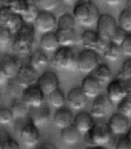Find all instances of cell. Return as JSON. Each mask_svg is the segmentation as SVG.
<instances>
[{"instance_id": "1", "label": "cell", "mask_w": 131, "mask_h": 149, "mask_svg": "<svg viewBox=\"0 0 131 149\" xmlns=\"http://www.w3.org/2000/svg\"><path fill=\"white\" fill-rule=\"evenodd\" d=\"M73 15L76 23L83 27L90 28L97 25L100 13L94 2L90 0H83L75 4Z\"/></svg>"}, {"instance_id": "2", "label": "cell", "mask_w": 131, "mask_h": 149, "mask_svg": "<svg viewBox=\"0 0 131 149\" xmlns=\"http://www.w3.org/2000/svg\"><path fill=\"white\" fill-rule=\"evenodd\" d=\"M12 49L20 55H26L32 51L35 41V29L31 23H24L15 33Z\"/></svg>"}, {"instance_id": "3", "label": "cell", "mask_w": 131, "mask_h": 149, "mask_svg": "<svg viewBox=\"0 0 131 149\" xmlns=\"http://www.w3.org/2000/svg\"><path fill=\"white\" fill-rule=\"evenodd\" d=\"M112 134L108 123L95 122L91 130L85 134L84 141L90 146H104L110 141Z\"/></svg>"}, {"instance_id": "4", "label": "cell", "mask_w": 131, "mask_h": 149, "mask_svg": "<svg viewBox=\"0 0 131 149\" xmlns=\"http://www.w3.org/2000/svg\"><path fill=\"white\" fill-rule=\"evenodd\" d=\"M52 62L59 69L66 71L77 69V55L74 54L71 47H60L54 52Z\"/></svg>"}, {"instance_id": "5", "label": "cell", "mask_w": 131, "mask_h": 149, "mask_svg": "<svg viewBox=\"0 0 131 149\" xmlns=\"http://www.w3.org/2000/svg\"><path fill=\"white\" fill-rule=\"evenodd\" d=\"M99 65V54L95 51L84 49L77 55V70L83 74H90Z\"/></svg>"}, {"instance_id": "6", "label": "cell", "mask_w": 131, "mask_h": 149, "mask_svg": "<svg viewBox=\"0 0 131 149\" xmlns=\"http://www.w3.org/2000/svg\"><path fill=\"white\" fill-rule=\"evenodd\" d=\"M129 93L127 80L119 78L111 80L106 88V95L113 104L121 102Z\"/></svg>"}, {"instance_id": "7", "label": "cell", "mask_w": 131, "mask_h": 149, "mask_svg": "<svg viewBox=\"0 0 131 149\" xmlns=\"http://www.w3.org/2000/svg\"><path fill=\"white\" fill-rule=\"evenodd\" d=\"M81 44L85 49H89L103 54L110 42H106L99 37L96 30H86L82 33L80 37Z\"/></svg>"}, {"instance_id": "8", "label": "cell", "mask_w": 131, "mask_h": 149, "mask_svg": "<svg viewBox=\"0 0 131 149\" xmlns=\"http://www.w3.org/2000/svg\"><path fill=\"white\" fill-rule=\"evenodd\" d=\"M96 26L99 37L106 42H110L111 37L118 26L115 18L109 14H100Z\"/></svg>"}, {"instance_id": "9", "label": "cell", "mask_w": 131, "mask_h": 149, "mask_svg": "<svg viewBox=\"0 0 131 149\" xmlns=\"http://www.w3.org/2000/svg\"><path fill=\"white\" fill-rule=\"evenodd\" d=\"M36 27L43 34L53 32L57 28V19L52 12L40 10L35 21Z\"/></svg>"}, {"instance_id": "10", "label": "cell", "mask_w": 131, "mask_h": 149, "mask_svg": "<svg viewBox=\"0 0 131 149\" xmlns=\"http://www.w3.org/2000/svg\"><path fill=\"white\" fill-rule=\"evenodd\" d=\"M45 94L41 90L37 84L31 86L28 88H24L22 95V100L25 102V104L30 108L38 107L44 104Z\"/></svg>"}, {"instance_id": "11", "label": "cell", "mask_w": 131, "mask_h": 149, "mask_svg": "<svg viewBox=\"0 0 131 149\" xmlns=\"http://www.w3.org/2000/svg\"><path fill=\"white\" fill-rule=\"evenodd\" d=\"M21 141L26 147L32 148L36 146L40 141L39 127L32 122L25 123L20 130Z\"/></svg>"}, {"instance_id": "12", "label": "cell", "mask_w": 131, "mask_h": 149, "mask_svg": "<svg viewBox=\"0 0 131 149\" xmlns=\"http://www.w3.org/2000/svg\"><path fill=\"white\" fill-rule=\"evenodd\" d=\"M39 77L36 70L29 65H21L16 79L23 88H25L37 84Z\"/></svg>"}, {"instance_id": "13", "label": "cell", "mask_w": 131, "mask_h": 149, "mask_svg": "<svg viewBox=\"0 0 131 149\" xmlns=\"http://www.w3.org/2000/svg\"><path fill=\"white\" fill-rule=\"evenodd\" d=\"M113 104L107 95H99L93 99L90 113L94 118L104 117L110 112Z\"/></svg>"}, {"instance_id": "14", "label": "cell", "mask_w": 131, "mask_h": 149, "mask_svg": "<svg viewBox=\"0 0 131 149\" xmlns=\"http://www.w3.org/2000/svg\"><path fill=\"white\" fill-rule=\"evenodd\" d=\"M37 85L46 95L59 88V79L55 72L47 71L39 77Z\"/></svg>"}, {"instance_id": "15", "label": "cell", "mask_w": 131, "mask_h": 149, "mask_svg": "<svg viewBox=\"0 0 131 149\" xmlns=\"http://www.w3.org/2000/svg\"><path fill=\"white\" fill-rule=\"evenodd\" d=\"M87 99L81 86H76L69 91L67 96V102L70 108L79 110L86 106Z\"/></svg>"}, {"instance_id": "16", "label": "cell", "mask_w": 131, "mask_h": 149, "mask_svg": "<svg viewBox=\"0 0 131 149\" xmlns=\"http://www.w3.org/2000/svg\"><path fill=\"white\" fill-rule=\"evenodd\" d=\"M108 125L113 134L121 136L129 130V119L117 112L111 116Z\"/></svg>"}, {"instance_id": "17", "label": "cell", "mask_w": 131, "mask_h": 149, "mask_svg": "<svg viewBox=\"0 0 131 149\" xmlns=\"http://www.w3.org/2000/svg\"><path fill=\"white\" fill-rule=\"evenodd\" d=\"M30 122L37 126L38 127L44 125L50 117V109L46 105L43 104L40 107H32L29 112Z\"/></svg>"}, {"instance_id": "18", "label": "cell", "mask_w": 131, "mask_h": 149, "mask_svg": "<svg viewBox=\"0 0 131 149\" xmlns=\"http://www.w3.org/2000/svg\"><path fill=\"white\" fill-rule=\"evenodd\" d=\"M102 86L103 84L100 83L95 77L89 75L83 79L81 88L87 98L95 99L101 95Z\"/></svg>"}, {"instance_id": "19", "label": "cell", "mask_w": 131, "mask_h": 149, "mask_svg": "<svg viewBox=\"0 0 131 149\" xmlns=\"http://www.w3.org/2000/svg\"><path fill=\"white\" fill-rule=\"evenodd\" d=\"M93 118L94 117L90 113L80 112L74 116L73 125L80 132L81 134L85 135L94 125L95 121Z\"/></svg>"}, {"instance_id": "20", "label": "cell", "mask_w": 131, "mask_h": 149, "mask_svg": "<svg viewBox=\"0 0 131 149\" xmlns=\"http://www.w3.org/2000/svg\"><path fill=\"white\" fill-rule=\"evenodd\" d=\"M0 67L4 71L8 79H12L16 78L21 65L16 58L11 55H5L0 61Z\"/></svg>"}, {"instance_id": "21", "label": "cell", "mask_w": 131, "mask_h": 149, "mask_svg": "<svg viewBox=\"0 0 131 149\" xmlns=\"http://www.w3.org/2000/svg\"><path fill=\"white\" fill-rule=\"evenodd\" d=\"M73 113L69 108L62 107L58 109L53 116V123L56 127L61 130L73 124Z\"/></svg>"}, {"instance_id": "22", "label": "cell", "mask_w": 131, "mask_h": 149, "mask_svg": "<svg viewBox=\"0 0 131 149\" xmlns=\"http://www.w3.org/2000/svg\"><path fill=\"white\" fill-rule=\"evenodd\" d=\"M60 47H71L77 40L76 29H56V31Z\"/></svg>"}, {"instance_id": "23", "label": "cell", "mask_w": 131, "mask_h": 149, "mask_svg": "<svg viewBox=\"0 0 131 149\" xmlns=\"http://www.w3.org/2000/svg\"><path fill=\"white\" fill-rule=\"evenodd\" d=\"M81 135L82 134L80 132L76 129L73 124L62 129L60 132V137L62 142L69 146L77 144L80 140Z\"/></svg>"}, {"instance_id": "24", "label": "cell", "mask_w": 131, "mask_h": 149, "mask_svg": "<svg viewBox=\"0 0 131 149\" xmlns=\"http://www.w3.org/2000/svg\"><path fill=\"white\" fill-rule=\"evenodd\" d=\"M40 46L44 51L55 52L60 48V43L56 32L43 33L40 39Z\"/></svg>"}, {"instance_id": "25", "label": "cell", "mask_w": 131, "mask_h": 149, "mask_svg": "<svg viewBox=\"0 0 131 149\" xmlns=\"http://www.w3.org/2000/svg\"><path fill=\"white\" fill-rule=\"evenodd\" d=\"M29 63L30 66H32L38 72L47 66L49 63V58L43 51L37 50L30 55Z\"/></svg>"}, {"instance_id": "26", "label": "cell", "mask_w": 131, "mask_h": 149, "mask_svg": "<svg viewBox=\"0 0 131 149\" xmlns=\"http://www.w3.org/2000/svg\"><path fill=\"white\" fill-rule=\"evenodd\" d=\"M10 109L12 112L15 119L23 118L29 114L30 107L25 104L22 98H15L12 102Z\"/></svg>"}, {"instance_id": "27", "label": "cell", "mask_w": 131, "mask_h": 149, "mask_svg": "<svg viewBox=\"0 0 131 149\" xmlns=\"http://www.w3.org/2000/svg\"><path fill=\"white\" fill-rule=\"evenodd\" d=\"M92 75L103 85L109 83L112 79L111 69L106 64H99L93 72Z\"/></svg>"}, {"instance_id": "28", "label": "cell", "mask_w": 131, "mask_h": 149, "mask_svg": "<svg viewBox=\"0 0 131 149\" xmlns=\"http://www.w3.org/2000/svg\"><path fill=\"white\" fill-rule=\"evenodd\" d=\"M47 100L49 106L58 109L63 107L67 101V97L63 92L59 88L47 95Z\"/></svg>"}, {"instance_id": "29", "label": "cell", "mask_w": 131, "mask_h": 149, "mask_svg": "<svg viewBox=\"0 0 131 149\" xmlns=\"http://www.w3.org/2000/svg\"><path fill=\"white\" fill-rule=\"evenodd\" d=\"M121 53L122 51L120 46L113 44L112 42H110L108 45L106 46V49L103 52V55L106 60L110 61H116L120 58Z\"/></svg>"}, {"instance_id": "30", "label": "cell", "mask_w": 131, "mask_h": 149, "mask_svg": "<svg viewBox=\"0 0 131 149\" xmlns=\"http://www.w3.org/2000/svg\"><path fill=\"white\" fill-rule=\"evenodd\" d=\"M25 23L23 20V17L20 14L14 13L4 23L3 25L5 26L8 27L9 30H11L12 33H16L19 29H20L23 25Z\"/></svg>"}, {"instance_id": "31", "label": "cell", "mask_w": 131, "mask_h": 149, "mask_svg": "<svg viewBox=\"0 0 131 149\" xmlns=\"http://www.w3.org/2000/svg\"><path fill=\"white\" fill-rule=\"evenodd\" d=\"M76 21L73 14L68 13L62 14L57 19L56 29H75Z\"/></svg>"}, {"instance_id": "32", "label": "cell", "mask_w": 131, "mask_h": 149, "mask_svg": "<svg viewBox=\"0 0 131 149\" xmlns=\"http://www.w3.org/2000/svg\"><path fill=\"white\" fill-rule=\"evenodd\" d=\"M119 26L128 33H131V10L124 9L119 15Z\"/></svg>"}, {"instance_id": "33", "label": "cell", "mask_w": 131, "mask_h": 149, "mask_svg": "<svg viewBox=\"0 0 131 149\" xmlns=\"http://www.w3.org/2000/svg\"><path fill=\"white\" fill-rule=\"evenodd\" d=\"M117 111L129 120H131V92L126 95V97L121 102L118 103Z\"/></svg>"}, {"instance_id": "34", "label": "cell", "mask_w": 131, "mask_h": 149, "mask_svg": "<svg viewBox=\"0 0 131 149\" xmlns=\"http://www.w3.org/2000/svg\"><path fill=\"white\" fill-rule=\"evenodd\" d=\"M39 12L40 10H39V7L38 5H29L27 10L21 16L25 23L32 24V23H35Z\"/></svg>"}, {"instance_id": "35", "label": "cell", "mask_w": 131, "mask_h": 149, "mask_svg": "<svg viewBox=\"0 0 131 149\" xmlns=\"http://www.w3.org/2000/svg\"><path fill=\"white\" fill-rule=\"evenodd\" d=\"M128 34L129 33L126 32L124 30H123L122 28H120V26H117V30H115V32L113 33V36L111 37L110 42H112L113 44H117V45L120 47L121 44L126 40Z\"/></svg>"}, {"instance_id": "36", "label": "cell", "mask_w": 131, "mask_h": 149, "mask_svg": "<svg viewBox=\"0 0 131 149\" xmlns=\"http://www.w3.org/2000/svg\"><path fill=\"white\" fill-rule=\"evenodd\" d=\"M117 78L123 80H131V58L124 61Z\"/></svg>"}, {"instance_id": "37", "label": "cell", "mask_w": 131, "mask_h": 149, "mask_svg": "<svg viewBox=\"0 0 131 149\" xmlns=\"http://www.w3.org/2000/svg\"><path fill=\"white\" fill-rule=\"evenodd\" d=\"M60 0H38L39 9L48 12L55 10L60 4Z\"/></svg>"}, {"instance_id": "38", "label": "cell", "mask_w": 131, "mask_h": 149, "mask_svg": "<svg viewBox=\"0 0 131 149\" xmlns=\"http://www.w3.org/2000/svg\"><path fill=\"white\" fill-rule=\"evenodd\" d=\"M9 93H11V95L14 98H19V95H21V97H22L23 92L24 90V88L18 83V81H16V78L9 79Z\"/></svg>"}, {"instance_id": "39", "label": "cell", "mask_w": 131, "mask_h": 149, "mask_svg": "<svg viewBox=\"0 0 131 149\" xmlns=\"http://www.w3.org/2000/svg\"><path fill=\"white\" fill-rule=\"evenodd\" d=\"M14 119L15 117L11 109L5 107L0 108V123L9 124Z\"/></svg>"}, {"instance_id": "40", "label": "cell", "mask_w": 131, "mask_h": 149, "mask_svg": "<svg viewBox=\"0 0 131 149\" xmlns=\"http://www.w3.org/2000/svg\"><path fill=\"white\" fill-rule=\"evenodd\" d=\"M12 31L5 26H0V46H5L9 44L12 38Z\"/></svg>"}, {"instance_id": "41", "label": "cell", "mask_w": 131, "mask_h": 149, "mask_svg": "<svg viewBox=\"0 0 131 149\" xmlns=\"http://www.w3.org/2000/svg\"><path fill=\"white\" fill-rule=\"evenodd\" d=\"M114 149H131V142L127 136L121 135V137H119L115 142Z\"/></svg>"}, {"instance_id": "42", "label": "cell", "mask_w": 131, "mask_h": 149, "mask_svg": "<svg viewBox=\"0 0 131 149\" xmlns=\"http://www.w3.org/2000/svg\"><path fill=\"white\" fill-rule=\"evenodd\" d=\"M15 12L11 6H3L0 7V18L2 19V23H4Z\"/></svg>"}, {"instance_id": "43", "label": "cell", "mask_w": 131, "mask_h": 149, "mask_svg": "<svg viewBox=\"0 0 131 149\" xmlns=\"http://www.w3.org/2000/svg\"><path fill=\"white\" fill-rule=\"evenodd\" d=\"M120 49L122 53L127 57H131V33H129L123 43L121 44Z\"/></svg>"}, {"instance_id": "44", "label": "cell", "mask_w": 131, "mask_h": 149, "mask_svg": "<svg viewBox=\"0 0 131 149\" xmlns=\"http://www.w3.org/2000/svg\"><path fill=\"white\" fill-rule=\"evenodd\" d=\"M2 149H20V146L16 140L9 137L2 143Z\"/></svg>"}, {"instance_id": "45", "label": "cell", "mask_w": 131, "mask_h": 149, "mask_svg": "<svg viewBox=\"0 0 131 149\" xmlns=\"http://www.w3.org/2000/svg\"><path fill=\"white\" fill-rule=\"evenodd\" d=\"M123 0H103V2L109 6H117L123 2Z\"/></svg>"}, {"instance_id": "46", "label": "cell", "mask_w": 131, "mask_h": 149, "mask_svg": "<svg viewBox=\"0 0 131 149\" xmlns=\"http://www.w3.org/2000/svg\"><path fill=\"white\" fill-rule=\"evenodd\" d=\"M36 149H60L56 147L55 144H51V143H44L37 147Z\"/></svg>"}, {"instance_id": "47", "label": "cell", "mask_w": 131, "mask_h": 149, "mask_svg": "<svg viewBox=\"0 0 131 149\" xmlns=\"http://www.w3.org/2000/svg\"><path fill=\"white\" fill-rule=\"evenodd\" d=\"M19 0H0V2L3 6H12L15 5Z\"/></svg>"}, {"instance_id": "48", "label": "cell", "mask_w": 131, "mask_h": 149, "mask_svg": "<svg viewBox=\"0 0 131 149\" xmlns=\"http://www.w3.org/2000/svg\"><path fill=\"white\" fill-rule=\"evenodd\" d=\"M8 78H7L6 74H5L4 71L2 69V68L0 67V86L2 84L5 83V81H6Z\"/></svg>"}, {"instance_id": "49", "label": "cell", "mask_w": 131, "mask_h": 149, "mask_svg": "<svg viewBox=\"0 0 131 149\" xmlns=\"http://www.w3.org/2000/svg\"><path fill=\"white\" fill-rule=\"evenodd\" d=\"M79 0H60V2H62L63 4L67 6H72V5L76 4Z\"/></svg>"}, {"instance_id": "50", "label": "cell", "mask_w": 131, "mask_h": 149, "mask_svg": "<svg viewBox=\"0 0 131 149\" xmlns=\"http://www.w3.org/2000/svg\"><path fill=\"white\" fill-rule=\"evenodd\" d=\"M86 149H106L104 146H89Z\"/></svg>"}, {"instance_id": "51", "label": "cell", "mask_w": 131, "mask_h": 149, "mask_svg": "<svg viewBox=\"0 0 131 149\" xmlns=\"http://www.w3.org/2000/svg\"><path fill=\"white\" fill-rule=\"evenodd\" d=\"M126 136H127V138L129 139L130 141L131 142V128H130V129H129V130H128V131H127V135H126Z\"/></svg>"}, {"instance_id": "52", "label": "cell", "mask_w": 131, "mask_h": 149, "mask_svg": "<svg viewBox=\"0 0 131 149\" xmlns=\"http://www.w3.org/2000/svg\"><path fill=\"white\" fill-rule=\"evenodd\" d=\"M2 148V141L0 139V149Z\"/></svg>"}, {"instance_id": "53", "label": "cell", "mask_w": 131, "mask_h": 149, "mask_svg": "<svg viewBox=\"0 0 131 149\" xmlns=\"http://www.w3.org/2000/svg\"><path fill=\"white\" fill-rule=\"evenodd\" d=\"M2 25H3V23H2V19H1V18H0V26H2Z\"/></svg>"}, {"instance_id": "54", "label": "cell", "mask_w": 131, "mask_h": 149, "mask_svg": "<svg viewBox=\"0 0 131 149\" xmlns=\"http://www.w3.org/2000/svg\"><path fill=\"white\" fill-rule=\"evenodd\" d=\"M0 99H1V95H0Z\"/></svg>"}]
</instances>
